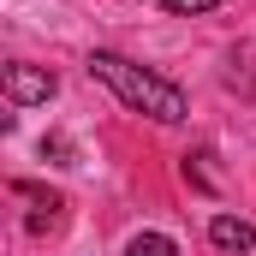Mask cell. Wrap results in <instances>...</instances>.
I'll return each mask as SVG.
<instances>
[{"mask_svg": "<svg viewBox=\"0 0 256 256\" xmlns=\"http://www.w3.org/2000/svg\"><path fill=\"white\" fill-rule=\"evenodd\" d=\"M90 78H96V84H108L131 114H149V120H161V126H179V120H185V90H179V84H167V78H161V72H149V66L126 60V54L96 48V54H90Z\"/></svg>", "mask_w": 256, "mask_h": 256, "instance_id": "cell-1", "label": "cell"}, {"mask_svg": "<svg viewBox=\"0 0 256 256\" xmlns=\"http://www.w3.org/2000/svg\"><path fill=\"white\" fill-rule=\"evenodd\" d=\"M0 90H6L12 108H36V102H48L60 84H54L48 66H6V84H0Z\"/></svg>", "mask_w": 256, "mask_h": 256, "instance_id": "cell-2", "label": "cell"}, {"mask_svg": "<svg viewBox=\"0 0 256 256\" xmlns=\"http://www.w3.org/2000/svg\"><path fill=\"white\" fill-rule=\"evenodd\" d=\"M208 244L226 250V256H244V250L256 244V226H250V220H238V214H214V220H208Z\"/></svg>", "mask_w": 256, "mask_h": 256, "instance_id": "cell-3", "label": "cell"}, {"mask_svg": "<svg viewBox=\"0 0 256 256\" xmlns=\"http://www.w3.org/2000/svg\"><path fill=\"white\" fill-rule=\"evenodd\" d=\"M126 256H179V244H173L167 232H137L126 244Z\"/></svg>", "mask_w": 256, "mask_h": 256, "instance_id": "cell-4", "label": "cell"}, {"mask_svg": "<svg viewBox=\"0 0 256 256\" xmlns=\"http://www.w3.org/2000/svg\"><path fill=\"white\" fill-rule=\"evenodd\" d=\"M60 196H48V202H42V208H36V214H30V232H36V238H42V232H54V226H60Z\"/></svg>", "mask_w": 256, "mask_h": 256, "instance_id": "cell-5", "label": "cell"}, {"mask_svg": "<svg viewBox=\"0 0 256 256\" xmlns=\"http://www.w3.org/2000/svg\"><path fill=\"white\" fill-rule=\"evenodd\" d=\"M42 155H54V167H72V143L66 137H42Z\"/></svg>", "mask_w": 256, "mask_h": 256, "instance_id": "cell-6", "label": "cell"}, {"mask_svg": "<svg viewBox=\"0 0 256 256\" xmlns=\"http://www.w3.org/2000/svg\"><path fill=\"white\" fill-rule=\"evenodd\" d=\"M161 12H208V6H220V0H155Z\"/></svg>", "mask_w": 256, "mask_h": 256, "instance_id": "cell-7", "label": "cell"}]
</instances>
